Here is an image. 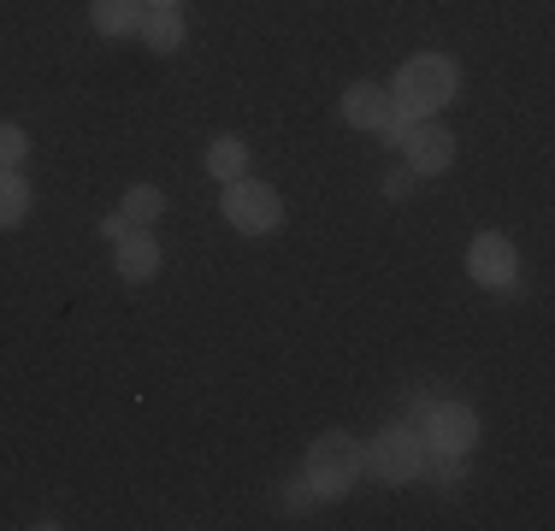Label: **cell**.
Returning a JSON list of instances; mask_svg holds the SVG:
<instances>
[{
  "label": "cell",
  "instance_id": "9",
  "mask_svg": "<svg viewBox=\"0 0 555 531\" xmlns=\"http://www.w3.org/2000/svg\"><path fill=\"white\" fill-rule=\"evenodd\" d=\"M390 89H378V83H354L349 95H343V118H349L354 130H378L390 118Z\"/></svg>",
  "mask_w": 555,
  "mask_h": 531
},
{
  "label": "cell",
  "instance_id": "2",
  "mask_svg": "<svg viewBox=\"0 0 555 531\" xmlns=\"http://www.w3.org/2000/svg\"><path fill=\"white\" fill-rule=\"evenodd\" d=\"M361 472H366V455H361V443H354L349 431H332V437H320V443L308 449V484H313V496H343V490H349Z\"/></svg>",
  "mask_w": 555,
  "mask_h": 531
},
{
  "label": "cell",
  "instance_id": "11",
  "mask_svg": "<svg viewBox=\"0 0 555 531\" xmlns=\"http://www.w3.org/2000/svg\"><path fill=\"white\" fill-rule=\"evenodd\" d=\"M24 212H30V183L18 178V166H0V231L24 224Z\"/></svg>",
  "mask_w": 555,
  "mask_h": 531
},
{
  "label": "cell",
  "instance_id": "15",
  "mask_svg": "<svg viewBox=\"0 0 555 531\" xmlns=\"http://www.w3.org/2000/svg\"><path fill=\"white\" fill-rule=\"evenodd\" d=\"M24 148H30V142H24V130L18 125H0V166H18Z\"/></svg>",
  "mask_w": 555,
  "mask_h": 531
},
{
  "label": "cell",
  "instance_id": "20",
  "mask_svg": "<svg viewBox=\"0 0 555 531\" xmlns=\"http://www.w3.org/2000/svg\"><path fill=\"white\" fill-rule=\"evenodd\" d=\"M149 7H178V0H149Z\"/></svg>",
  "mask_w": 555,
  "mask_h": 531
},
{
  "label": "cell",
  "instance_id": "3",
  "mask_svg": "<svg viewBox=\"0 0 555 531\" xmlns=\"http://www.w3.org/2000/svg\"><path fill=\"white\" fill-rule=\"evenodd\" d=\"M361 455H366V472H378L385 484H414V478L426 472L431 449L414 425H396V431L373 437V449H361Z\"/></svg>",
  "mask_w": 555,
  "mask_h": 531
},
{
  "label": "cell",
  "instance_id": "18",
  "mask_svg": "<svg viewBox=\"0 0 555 531\" xmlns=\"http://www.w3.org/2000/svg\"><path fill=\"white\" fill-rule=\"evenodd\" d=\"M308 502H313V484H308V478L284 490V508H296V514H301V508H308Z\"/></svg>",
  "mask_w": 555,
  "mask_h": 531
},
{
  "label": "cell",
  "instance_id": "5",
  "mask_svg": "<svg viewBox=\"0 0 555 531\" xmlns=\"http://www.w3.org/2000/svg\"><path fill=\"white\" fill-rule=\"evenodd\" d=\"M396 148L408 154V171H414V178H438V171H449V159H455V137H449L443 125H431V118H414Z\"/></svg>",
  "mask_w": 555,
  "mask_h": 531
},
{
  "label": "cell",
  "instance_id": "19",
  "mask_svg": "<svg viewBox=\"0 0 555 531\" xmlns=\"http://www.w3.org/2000/svg\"><path fill=\"white\" fill-rule=\"evenodd\" d=\"M426 414H431V402H426V396H414V402H408V425H426Z\"/></svg>",
  "mask_w": 555,
  "mask_h": 531
},
{
  "label": "cell",
  "instance_id": "13",
  "mask_svg": "<svg viewBox=\"0 0 555 531\" xmlns=\"http://www.w3.org/2000/svg\"><path fill=\"white\" fill-rule=\"evenodd\" d=\"M160 207H166V195L154 190V183H137V190H125V207H118V212H125L137 231H149V224L160 219Z\"/></svg>",
  "mask_w": 555,
  "mask_h": 531
},
{
  "label": "cell",
  "instance_id": "12",
  "mask_svg": "<svg viewBox=\"0 0 555 531\" xmlns=\"http://www.w3.org/2000/svg\"><path fill=\"white\" fill-rule=\"evenodd\" d=\"M142 0H95V30L101 36H137Z\"/></svg>",
  "mask_w": 555,
  "mask_h": 531
},
{
  "label": "cell",
  "instance_id": "7",
  "mask_svg": "<svg viewBox=\"0 0 555 531\" xmlns=\"http://www.w3.org/2000/svg\"><path fill=\"white\" fill-rule=\"evenodd\" d=\"M473 443H479V419H473V407L431 402V414H426V449L431 455H467Z\"/></svg>",
  "mask_w": 555,
  "mask_h": 531
},
{
  "label": "cell",
  "instance_id": "16",
  "mask_svg": "<svg viewBox=\"0 0 555 531\" xmlns=\"http://www.w3.org/2000/svg\"><path fill=\"white\" fill-rule=\"evenodd\" d=\"M130 231H137V224H130V219H125V212H107V219H101V236H107V243H113V248H118V243H125V236H130Z\"/></svg>",
  "mask_w": 555,
  "mask_h": 531
},
{
  "label": "cell",
  "instance_id": "1",
  "mask_svg": "<svg viewBox=\"0 0 555 531\" xmlns=\"http://www.w3.org/2000/svg\"><path fill=\"white\" fill-rule=\"evenodd\" d=\"M455 83H461V72H455L449 53H420V60H408L402 72H396L390 101L402 106L408 118H431L438 106L455 101Z\"/></svg>",
  "mask_w": 555,
  "mask_h": 531
},
{
  "label": "cell",
  "instance_id": "8",
  "mask_svg": "<svg viewBox=\"0 0 555 531\" xmlns=\"http://www.w3.org/2000/svg\"><path fill=\"white\" fill-rule=\"evenodd\" d=\"M154 272H160V243H154L149 231H130L125 243H118V277H125V284H149Z\"/></svg>",
  "mask_w": 555,
  "mask_h": 531
},
{
  "label": "cell",
  "instance_id": "17",
  "mask_svg": "<svg viewBox=\"0 0 555 531\" xmlns=\"http://www.w3.org/2000/svg\"><path fill=\"white\" fill-rule=\"evenodd\" d=\"M408 190H414V171H390V178H385V195H390V202H402Z\"/></svg>",
  "mask_w": 555,
  "mask_h": 531
},
{
  "label": "cell",
  "instance_id": "4",
  "mask_svg": "<svg viewBox=\"0 0 555 531\" xmlns=\"http://www.w3.org/2000/svg\"><path fill=\"white\" fill-rule=\"evenodd\" d=\"M219 212L236 224V231H248V236H267L278 219H284V207H278V195L267 190V183H255V178H231L224 183V195H219Z\"/></svg>",
  "mask_w": 555,
  "mask_h": 531
},
{
  "label": "cell",
  "instance_id": "10",
  "mask_svg": "<svg viewBox=\"0 0 555 531\" xmlns=\"http://www.w3.org/2000/svg\"><path fill=\"white\" fill-rule=\"evenodd\" d=\"M137 36L154 53H171V48L183 42V12L178 7H149V12H142V24H137Z\"/></svg>",
  "mask_w": 555,
  "mask_h": 531
},
{
  "label": "cell",
  "instance_id": "6",
  "mask_svg": "<svg viewBox=\"0 0 555 531\" xmlns=\"http://www.w3.org/2000/svg\"><path fill=\"white\" fill-rule=\"evenodd\" d=\"M467 272H473V284H491V289H520L514 277H520V255H514V243L508 236H496V231H485V236H473V248H467Z\"/></svg>",
  "mask_w": 555,
  "mask_h": 531
},
{
  "label": "cell",
  "instance_id": "14",
  "mask_svg": "<svg viewBox=\"0 0 555 531\" xmlns=\"http://www.w3.org/2000/svg\"><path fill=\"white\" fill-rule=\"evenodd\" d=\"M243 166H248V148L236 137H219L214 148H207V171H214L219 183H231V178H243Z\"/></svg>",
  "mask_w": 555,
  "mask_h": 531
}]
</instances>
